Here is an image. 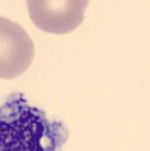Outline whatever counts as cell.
<instances>
[{"instance_id": "obj_2", "label": "cell", "mask_w": 150, "mask_h": 151, "mask_svg": "<svg viewBox=\"0 0 150 151\" xmlns=\"http://www.w3.org/2000/svg\"><path fill=\"white\" fill-rule=\"evenodd\" d=\"M35 56V45L20 24L0 17V79L24 74Z\"/></svg>"}, {"instance_id": "obj_3", "label": "cell", "mask_w": 150, "mask_h": 151, "mask_svg": "<svg viewBox=\"0 0 150 151\" xmlns=\"http://www.w3.org/2000/svg\"><path fill=\"white\" fill-rule=\"evenodd\" d=\"M44 125L32 112L14 121L0 119V151H43Z\"/></svg>"}, {"instance_id": "obj_1", "label": "cell", "mask_w": 150, "mask_h": 151, "mask_svg": "<svg viewBox=\"0 0 150 151\" xmlns=\"http://www.w3.org/2000/svg\"><path fill=\"white\" fill-rule=\"evenodd\" d=\"M88 2L86 0H29L32 23L43 32L64 35L79 27Z\"/></svg>"}]
</instances>
